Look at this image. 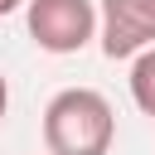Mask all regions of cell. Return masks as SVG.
Returning a JSON list of instances; mask_svg holds the SVG:
<instances>
[{
	"instance_id": "277c9868",
	"label": "cell",
	"mask_w": 155,
	"mask_h": 155,
	"mask_svg": "<svg viewBox=\"0 0 155 155\" xmlns=\"http://www.w3.org/2000/svg\"><path fill=\"white\" fill-rule=\"evenodd\" d=\"M131 97L145 116H155V48H145L136 63H131Z\"/></svg>"
},
{
	"instance_id": "5b68a950",
	"label": "cell",
	"mask_w": 155,
	"mask_h": 155,
	"mask_svg": "<svg viewBox=\"0 0 155 155\" xmlns=\"http://www.w3.org/2000/svg\"><path fill=\"white\" fill-rule=\"evenodd\" d=\"M5 111H10V82H5V73H0V121H5Z\"/></svg>"
},
{
	"instance_id": "52a82bcc",
	"label": "cell",
	"mask_w": 155,
	"mask_h": 155,
	"mask_svg": "<svg viewBox=\"0 0 155 155\" xmlns=\"http://www.w3.org/2000/svg\"><path fill=\"white\" fill-rule=\"evenodd\" d=\"M145 5H150V10H155V0H145Z\"/></svg>"
},
{
	"instance_id": "3957f363",
	"label": "cell",
	"mask_w": 155,
	"mask_h": 155,
	"mask_svg": "<svg viewBox=\"0 0 155 155\" xmlns=\"http://www.w3.org/2000/svg\"><path fill=\"white\" fill-rule=\"evenodd\" d=\"M102 15V53L107 58H140L145 48H155V10L145 0H102L97 5Z\"/></svg>"
},
{
	"instance_id": "8992f818",
	"label": "cell",
	"mask_w": 155,
	"mask_h": 155,
	"mask_svg": "<svg viewBox=\"0 0 155 155\" xmlns=\"http://www.w3.org/2000/svg\"><path fill=\"white\" fill-rule=\"evenodd\" d=\"M19 5H29V0H0V15H15Z\"/></svg>"
},
{
	"instance_id": "7a4b0ae2",
	"label": "cell",
	"mask_w": 155,
	"mask_h": 155,
	"mask_svg": "<svg viewBox=\"0 0 155 155\" xmlns=\"http://www.w3.org/2000/svg\"><path fill=\"white\" fill-rule=\"evenodd\" d=\"M24 24H29V39L44 53H82L97 39L102 15H97L92 0H29Z\"/></svg>"
},
{
	"instance_id": "6da1fadb",
	"label": "cell",
	"mask_w": 155,
	"mask_h": 155,
	"mask_svg": "<svg viewBox=\"0 0 155 155\" xmlns=\"http://www.w3.org/2000/svg\"><path fill=\"white\" fill-rule=\"evenodd\" d=\"M116 140V111L97 87H63L44 107L48 155H107Z\"/></svg>"
}]
</instances>
